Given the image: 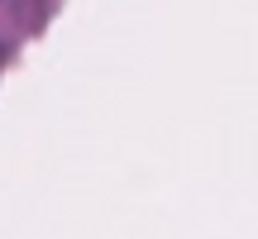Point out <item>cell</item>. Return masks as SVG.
Wrapping results in <instances>:
<instances>
[]
</instances>
